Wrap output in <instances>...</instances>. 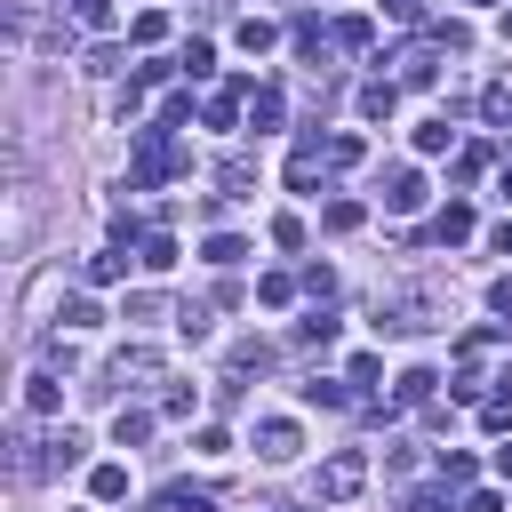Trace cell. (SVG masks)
Here are the masks:
<instances>
[{
    "label": "cell",
    "mask_w": 512,
    "mask_h": 512,
    "mask_svg": "<svg viewBox=\"0 0 512 512\" xmlns=\"http://www.w3.org/2000/svg\"><path fill=\"white\" fill-rule=\"evenodd\" d=\"M472 472H480V464H472L464 448H448V456H440V488H448V496H456V488H472Z\"/></svg>",
    "instance_id": "22"
},
{
    "label": "cell",
    "mask_w": 512,
    "mask_h": 512,
    "mask_svg": "<svg viewBox=\"0 0 512 512\" xmlns=\"http://www.w3.org/2000/svg\"><path fill=\"white\" fill-rule=\"evenodd\" d=\"M400 80H408V88H432V80H440V56H432V48L400 56Z\"/></svg>",
    "instance_id": "19"
},
{
    "label": "cell",
    "mask_w": 512,
    "mask_h": 512,
    "mask_svg": "<svg viewBox=\"0 0 512 512\" xmlns=\"http://www.w3.org/2000/svg\"><path fill=\"white\" fill-rule=\"evenodd\" d=\"M304 408H352V384H336V376H312V384H304Z\"/></svg>",
    "instance_id": "16"
},
{
    "label": "cell",
    "mask_w": 512,
    "mask_h": 512,
    "mask_svg": "<svg viewBox=\"0 0 512 512\" xmlns=\"http://www.w3.org/2000/svg\"><path fill=\"white\" fill-rule=\"evenodd\" d=\"M120 320H160V296H152V288H136V296L120 304Z\"/></svg>",
    "instance_id": "35"
},
{
    "label": "cell",
    "mask_w": 512,
    "mask_h": 512,
    "mask_svg": "<svg viewBox=\"0 0 512 512\" xmlns=\"http://www.w3.org/2000/svg\"><path fill=\"white\" fill-rule=\"evenodd\" d=\"M464 512H504V496L496 488H464Z\"/></svg>",
    "instance_id": "45"
},
{
    "label": "cell",
    "mask_w": 512,
    "mask_h": 512,
    "mask_svg": "<svg viewBox=\"0 0 512 512\" xmlns=\"http://www.w3.org/2000/svg\"><path fill=\"white\" fill-rule=\"evenodd\" d=\"M488 304H496V312H504V320H512V272H504V280H496V288H488Z\"/></svg>",
    "instance_id": "47"
},
{
    "label": "cell",
    "mask_w": 512,
    "mask_h": 512,
    "mask_svg": "<svg viewBox=\"0 0 512 512\" xmlns=\"http://www.w3.org/2000/svg\"><path fill=\"white\" fill-rule=\"evenodd\" d=\"M472 8H496V0H472Z\"/></svg>",
    "instance_id": "52"
},
{
    "label": "cell",
    "mask_w": 512,
    "mask_h": 512,
    "mask_svg": "<svg viewBox=\"0 0 512 512\" xmlns=\"http://www.w3.org/2000/svg\"><path fill=\"white\" fill-rule=\"evenodd\" d=\"M192 448H200V456H224V448H232V432H224V424H200V440H192Z\"/></svg>",
    "instance_id": "43"
},
{
    "label": "cell",
    "mask_w": 512,
    "mask_h": 512,
    "mask_svg": "<svg viewBox=\"0 0 512 512\" xmlns=\"http://www.w3.org/2000/svg\"><path fill=\"white\" fill-rule=\"evenodd\" d=\"M272 248H304V224L296 216H272Z\"/></svg>",
    "instance_id": "39"
},
{
    "label": "cell",
    "mask_w": 512,
    "mask_h": 512,
    "mask_svg": "<svg viewBox=\"0 0 512 512\" xmlns=\"http://www.w3.org/2000/svg\"><path fill=\"white\" fill-rule=\"evenodd\" d=\"M176 328H184L192 344H208V304H184V312H176Z\"/></svg>",
    "instance_id": "36"
},
{
    "label": "cell",
    "mask_w": 512,
    "mask_h": 512,
    "mask_svg": "<svg viewBox=\"0 0 512 512\" xmlns=\"http://www.w3.org/2000/svg\"><path fill=\"white\" fill-rule=\"evenodd\" d=\"M480 432H512V400L488 392V400H480Z\"/></svg>",
    "instance_id": "33"
},
{
    "label": "cell",
    "mask_w": 512,
    "mask_h": 512,
    "mask_svg": "<svg viewBox=\"0 0 512 512\" xmlns=\"http://www.w3.org/2000/svg\"><path fill=\"white\" fill-rule=\"evenodd\" d=\"M320 152H328V168H352L360 160V136H320Z\"/></svg>",
    "instance_id": "30"
},
{
    "label": "cell",
    "mask_w": 512,
    "mask_h": 512,
    "mask_svg": "<svg viewBox=\"0 0 512 512\" xmlns=\"http://www.w3.org/2000/svg\"><path fill=\"white\" fill-rule=\"evenodd\" d=\"M160 408H168V416H192V408H200V392H192V384H168V400H160Z\"/></svg>",
    "instance_id": "42"
},
{
    "label": "cell",
    "mask_w": 512,
    "mask_h": 512,
    "mask_svg": "<svg viewBox=\"0 0 512 512\" xmlns=\"http://www.w3.org/2000/svg\"><path fill=\"white\" fill-rule=\"evenodd\" d=\"M216 184H224V192H248V184H256V160H248V152H232V160L216 168Z\"/></svg>",
    "instance_id": "23"
},
{
    "label": "cell",
    "mask_w": 512,
    "mask_h": 512,
    "mask_svg": "<svg viewBox=\"0 0 512 512\" xmlns=\"http://www.w3.org/2000/svg\"><path fill=\"white\" fill-rule=\"evenodd\" d=\"M128 40H136V48H152V40H168V16H160V8H144V16L128 24Z\"/></svg>",
    "instance_id": "27"
},
{
    "label": "cell",
    "mask_w": 512,
    "mask_h": 512,
    "mask_svg": "<svg viewBox=\"0 0 512 512\" xmlns=\"http://www.w3.org/2000/svg\"><path fill=\"white\" fill-rule=\"evenodd\" d=\"M168 512H216V504H208L200 488H168Z\"/></svg>",
    "instance_id": "44"
},
{
    "label": "cell",
    "mask_w": 512,
    "mask_h": 512,
    "mask_svg": "<svg viewBox=\"0 0 512 512\" xmlns=\"http://www.w3.org/2000/svg\"><path fill=\"white\" fill-rule=\"evenodd\" d=\"M448 144H456L448 120H424V128H416V152H448Z\"/></svg>",
    "instance_id": "29"
},
{
    "label": "cell",
    "mask_w": 512,
    "mask_h": 512,
    "mask_svg": "<svg viewBox=\"0 0 512 512\" xmlns=\"http://www.w3.org/2000/svg\"><path fill=\"white\" fill-rule=\"evenodd\" d=\"M432 392H440L432 368H400V376H392V400H400V408H432Z\"/></svg>",
    "instance_id": "7"
},
{
    "label": "cell",
    "mask_w": 512,
    "mask_h": 512,
    "mask_svg": "<svg viewBox=\"0 0 512 512\" xmlns=\"http://www.w3.org/2000/svg\"><path fill=\"white\" fill-rule=\"evenodd\" d=\"M504 40H512V8H504Z\"/></svg>",
    "instance_id": "51"
},
{
    "label": "cell",
    "mask_w": 512,
    "mask_h": 512,
    "mask_svg": "<svg viewBox=\"0 0 512 512\" xmlns=\"http://www.w3.org/2000/svg\"><path fill=\"white\" fill-rule=\"evenodd\" d=\"M88 496H96V504H120V496H128V464H96V472H88Z\"/></svg>",
    "instance_id": "12"
},
{
    "label": "cell",
    "mask_w": 512,
    "mask_h": 512,
    "mask_svg": "<svg viewBox=\"0 0 512 512\" xmlns=\"http://www.w3.org/2000/svg\"><path fill=\"white\" fill-rule=\"evenodd\" d=\"M376 376H384V360H376V352H352V368H344V384H360V392H368Z\"/></svg>",
    "instance_id": "32"
},
{
    "label": "cell",
    "mask_w": 512,
    "mask_h": 512,
    "mask_svg": "<svg viewBox=\"0 0 512 512\" xmlns=\"http://www.w3.org/2000/svg\"><path fill=\"white\" fill-rule=\"evenodd\" d=\"M496 480H512V448H496Z\"/></svg>",
    "instance_id": "49"
},
{
    "label": "cell",
    "mask_w": 512,
    "mask_h": 512,
    "mask_svg": "<svg viewBox=\"0 0 512 512\" xmlns=\"http://www.w3.org/2000/svg\"><path fill=\"white\" fill-rule=\"evenodd\" d=\"M392 104H400L392 80H368V88H360V120H392Z\"/></svg>",
    "instance_id": "14"
},
{
    "label": "cell",
    "mask_w": 512,
    "mask_h": 512,
    "mask_svg": "<svg viewBox=\"0 0 512 512\" xmlns=\"http://www.w3.org/2000/svg\"><path fill=\"white\" fill-rule=\"evenodd\" d=\"M232 40H240L248 56H264V48L280 40V24H272V16H240V32H232Z\"/></svg>",
    "instance_id": "13"
},
{
    "label": "cell",
    "mask_w": 512,
    "mask_h": 512,
    "mask_svg": "<svg viewBox=\"0 0 512 512\" xmlns=\"http://www.w3.org/2000/svg\"><path fill=\"white\" fill-rule=\"evenodd\" d=\"M248 128H256V136L280 128V88H272V80H256V96H248Z\"/></svg>",
    "instance_id": "11"
},
{
    "label": "cell",
    "mask_w": 512,
    "mask_h": 512,
    "mask_svg": "<svg viewBox=\"0 0 512 512\" xmlns=\"http://www.w3.org/2000/svg\"><path fill=\"white\" fill-rule=\"evenodd\" d=\"M120 272H128V256H120V248H104V256H88V264H80V280H88V288H112Z\"/></svg>",
    "instance_id": "15"
},
{
    "label": "cell",
    "mask_w": 512,
    "mask_h": 512,
    "mask_svg": "<svg viewBox=\"0 0 512 512\" xmlns=\"http://www.w3.org/2000/svg\"><path fill=\"white\" fill-rule=\"evenodd\" d=\"M144 432H152V408H120L112 416V448H136Z\"/></svg>",
    "instance_id": "17"
},
{
    "label": "cell",
    "mask_w": 512,
    "mask_h": 512,
    "mask_svg": "<svg viewBox=\"0 0 512 512\" xmlns=\"http://www.w3.org/2000/svg\"><path fill=\"white\" fill-rule=\"evenodd\" d=\"M264 360H272V344H256V336H248V344H232V368H264Z\"/></svg>",
    "instance_id": "41"
},
{
    "label": "cell",
    "mask_w": 512,
    "mask_h": 512,
    "mask_svg": "<svg viewBox=\"0 0 512 512\" xmlns=\"http://www.w3.org/2000/svg\"><path fill=\"white\" fill-rule=\"evenodd\" d=\"M248 96H256V80H248V72H240V80H224V88H216V96H208V104H200V120H208V128H232V120H240V104H248Z\"/></svg>",
    "instance_id": "5"
},
{
    "label": "cell",
    "mask_w": 512,
    "mask_h": 512,
    "mask_svg": "<svg viewBox=\"0 0 512 512\" xmlns=\"http://www.w3.org/2000/svg\"><path fill=\"white\" fill-rule=\"evenodd\" d=\"M496 256H512V216H504V224H496Z\"/></svg>",
    "instance_id": "48"
},
{
    "label": "cell",
    "mask_w": 512,
    "mask_h": 512,
    "mask_svg": "<svg viewBox=\"0 0 512 512\" xmlns=\"http://www.w3.org/2000/svg\"><path fill=\"white\" fill-rule=\"evenodd\" d=\"M288 296H296V280H288V272H264V280H256V304H272V312H280Z\"/></svg>",
    "instance_id": "28"
},
{
    "label": "cell",
    "mask_w": 512,
    "mask_h": 512,
    "mask_svg": "<svg viewBox=\"0 0 512 512\" xmlns=\"http://www.w3.org/2000/svg\"><path fill=\"white\" fill-rule=\"evenodd\" d=\"M416 328H432V304H424V296H392V304H376V336H416Z\"/></svg>",
    "instance_id": "3"
},
{
    "label": "cell",
    "mask_w": 512,
    "mask_h": 512,
    "mask_svg": "<svg viewBox=\"0 0 512 512\" xmlns=\"http://www.w3.org/2000/svg\"><path fill=\"white\" fill-rule=\"evenodd\" d=\"M184 168H192V152H184L160 120H144V128H136V168H128V184L152 192V184H168V176H184Z\"/></svg>",
    "instance_id": "1"
},
{
    "label": "cell",
    "mask_w": 512,
    "mask_h": 512,
    "mask_svg": "<svg viewBox=\"0 0 512 512\" xmlns=\"http://www.w3.org/2000/svg\"><path fill=\"white\" fill-rule=\"evenodd\" d=\"M200 256H208V264H224V272H232V264H240V256H248V240H240V232H216V240H208V248H200Z\"/></svg>",
    "instance_id": "25"
},
{
    "label": "cell",
    "mask_w": 512,
    "mask_h": 512,
    "mask_svg": "<svg viewBox=\"0 0 512 512\" xmlns=\"http://www.w3.org/2000/svg\"><path fill=\"white\" fill-rule=\"evenodd\" d=\"M176 264V232H144V272H168Z\"/></svg>",
    "instance_id": "26"
},
{
    "label": "cell",
    "mask_w": 512,
    "mask_h": 512,
    "mask_svg": "<svg viewBox=\"0 0 512 512\" xmlns=\"http://www.w3.org/2000/svg\"><path fill=\"white\" fill-rule=\"evenodd\" d=\"M336 48H368V16H344L336 24Z\"/></svg>",
    "instance_id": "38"
},
{
    "label": "cell",
    "mask_w": 512,
    "mask_h": 512,
    "mask_svg": "<svg viewBox=\"0 0 512 512\" xmlns=\"http://www.w3.org/2000/svg\"><path fill=\"white\" fill-rule=\"evenodd\" d=\"M80 456H88V440H80V432H56V440H48V456H40V472H56V464H80Z\"/></svg>",
    "instance_id": "21"
},
{
    "label": "cell",
    "mask_w": 512,
    "mask_h": 512,
    "mask_svg": "<svg viewBox=\"0 0 512 512\" xmlns=\"http://www.w3.org/2000/svg\"><path fill=\"white\" fill-rule=\"evenodd\" d=\"M152 120H160V128H184V120H192V96H184V88H176V96H168V104H160V112H152Z\"/></svg>",
    "instance_id": "34"
},
{
    "label": "cell",
    "mask_w": 512,
    "mask_h": 512,
    "mask_svg": "<svg viewBox=\"0 0 512 512\" xmlns=\"http://www.w3.org/2000/svg\"><path fill=\"white\" fill-rule=\"evenodd\" d=\"M296 344H336V320H328V312H312V320H296Z\"/></svg>",
    "instance_id": "31"
},
{
    "label": "cell",
    "mask_w": 512,
    "mask_h": 512,
    "mask_svg": "<svg viewBox=\"0 0 512 512\" xmlns=\"http://www.w3.org/2000/svg\"><path fill=\"white\" fill-rule=\"evenodd\" d=\"M24 408H32V416H56V408H64L56 376H32V384H24Z\"/></svg>",
    "instance_id": "20"
},
{
    "label": "cell",
    "mask_w": 512,
    "mask_h": 512,
    "mask_svg": "<svg viewBox=\"0 0 512 512\" xmlns=\"http://www.w3.org/2000/svg\"><path fill=\"white\" fill-rule=\"evenodd\" d=\"M152 376H160V352H144V344H128L112 360V384H152Z\"/></svg>",
    "instance_id": "10"
},
{
    "label": "cell",
    "mask_w": 512,
    "mask_h": 512,
    "mask_svg": "<svg viewBox=\"0 0 512 512\" xmlns=\"http://www.w3.org/2000/svg\"><path fill=\"white\" fill-rule=\"evenodd\" d=\"M376 192H384V208H392V216H416V208H424V176H416V168H384V184H376Z\"/></svg>",
    "instance_id": "6"
},
{
    "label": "cell",
    "mask_w": 512,
    "mask_h": 512,
    "mask_svg": "<svg viewBox=\"0 0 512 512\" xmlns=\"http://www.w3.org/2000/svg\"><path fill=\"white\" fill-rule=\"evenodd\" d=\"M504 200H512V160H504Z\"/></svg>",
    "instance_id": "50"
},
{
    "label": "cell",
    "mask_w": 512,
    "mask_h": 512,
    "mask_svg": "<svg viewBox=\"0 0 512 512\" xmlns=\"http://www.w3.org/2000/svg\"><path fill=\"white\" fill-rule=\"evenodd\" d=\"M296 448H304V432H296L288 416H256V456H264V464H288Z\"/></svg>",
    "instance_id": "4"
},
{
    "label": "cell",
    "mask_w": 512,
    "mask_h": 512,
    "mask_svg": "<svg viewBox=\"0 0 512 512\" xmlns=\"http://www.w3.org/2000/svg\"><path fill=\"white\" fill-rule=\"evenodd\" d=\"M384 16H400V24H424V0H384Z\"/></svg>",
    "instance_id": "46"
},
{
    "label": "cell",
    "mask_w": 512,
    "mask_h": 512,
    "mask_svg": "<svg viewBox=\"0 0 512 512\" xmlns=\"http://www.w3.org/2000/svg\"><path fill=\"white\" fill-rule=\"evenodd\" d=\"M368 488V456L360 448H336L328 464H320V504H352Z\"/></svg>",
    "instance_id": "2"
},
{
    "label": "cell",
    "mask_w": 512,
    "mask_h": 512,
    "mask_svg": "<svg viewBox=\"0 0 512 512\" xmlns=\"http://www.w3.org/2000/svg\"><path fill=\"white\" fill-rule=\"evenodd\" d=\"M176 72H184V80H208V72H216V48H208V40H184Z\"/></svg>",
    "instance_id": "18"
},
{
    "label": "cell",
    "mask_w": 512,
    "mask_h": 512,
    "mask_svg": "<svg viewBox=\"0 0 512 512\" xmlns=\"http://www.w3.org/2000/svg\"><path fill=\"white\" fill-rule=\"evenodd\" d=\"M72 8H80V24H88V32H112V0H72Z\"/></svg>",
    "instance_id": "37"
},
{
    "label": "cell",
    "mask_w": 512,
    "mask_h": 512,
    "mask_svg": "<svg viewBox=\"0 0 512 512\" xmlns=\"http://www.w3.org/2000/svg\"><path fill=\"white\" fill-rule=\"evenodd\" d=\"M288 40H296V56H304V64H320V56H328V40H336V32H328V24H320V16H296V24H288Z\"/></svg>",
    "instance_id": "8"
},
{
    "label": "cell",
    "mask_w": 512,
    "mask_h": 512,
    "mask_svg": "<svg viewBox=\"0 0 512 512\" xmlns=\"http://www.w3.org/2000/svg\"><path fill=\"white\" fill-rule=\"evenodd\" d=\"M96 320H104V312H96L88 296H72V304H64V328H96Z\"/></svg>",
    "instance_id": "40"
},
{
    "label": "cell",
    "mask_w": 512,
    "mask_h": 512,
    "mask_svg": "<svg viewBox=\"0 0 512 512\" xmlns=\"http://www.w3.org/2000/svg\"><path fill=\"white\" fill-rule=\"evenodd\" d=\"M360 216H368L360 200H328V208H320V224H328V232H360Z\"/></svg>",
    "instance_id": "24"
},
{
    "label": "cell",
    "mask_w": 512,
    "mask_h": 512,
    "mask_svg": "<svg viewBox=\"0 0 512 512\" xmlns=\"http://www.w3.org/2000/svg\"><path fill=\"white\" fill-rule=\"evenodd\" d=\"M424 240H440V248H456V240H472V208H464V200H448V208L432 216V232H424Z\"/></svg>",
    "instance_id": "9"
}]
</instances>
